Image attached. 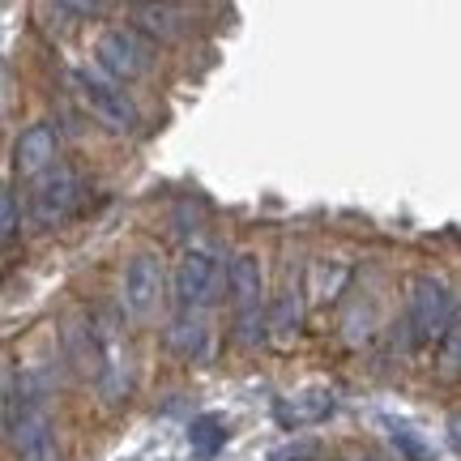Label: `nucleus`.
<instances>
[{
	"label": "nucleus",
	"instance_id": "f257e3e1",
	"mask_svg": "<svg viewBox=\"0 0 461 461\" xmlns=\"http://www.w3.org/2000/svg\"><path fill=\"white\" fill-rule=\"evenodd\" d=\"M77 86H82L86 107L99 115V124H107L112 132H132L141 124V115H137L132 99L124 95V86L112 82V77H103L99 68H82V73H77Z\"/></svg>",
	"mask_w": 461,
	"mask_h": 461
},
{
	"label": "nucleus",
	"instance_id": "f03ea898",
	"mask_svg": "<svg viewBox=\"0 0 461 461\" xmlns=\"http://www.w3.org/2000/svg\"><path fill=\"white\" fill-rule=\"evenodd\" d=\"M218 282H222V269H218L214 257L201 252V248H188L180 261H176V278H171L180 312H201L205 303H214Z\"/></svg>",
	"mask_w": 461,
	"mask_h": 461
},
{
	"label": "nucleus",
	"instance_id": "7ed1b4c3",
	"mask_svg": "<svg viewBox=\"0 0 461 461\" xmlns=\"http://www.w3.org/2000/svg\"><path fill=\"white\" fill-rule=\"evenodd\" d=\"M5 428H9V445L17 448L22 461H56V436H51V419L39 402H22L17 406H5Z\"/></svg>",
	"mask_w": 461,
	"mask_h": 461
},
{
	"label": "nucleus",
	"instance_id": "20e7f679",
	"mask_svg": "<svg viewBox=\"0 0 461 461\" xmlns=\"http://www.w3.org/2000/svg\"><path fill=\"white\" fill-rule=\"evenodd\" d=\"M95 56H99V68L112 77V82H132V77H141L149 68V43L141 39L137 31H129V26H115V31H103L99 48H95Z\"/></svg>",
	"mask_w": 461,
	"mask_h": 461
},
{
	"label": "nucleus",
	"instance_id": "39448f33",
	"mask_svg": "<svg viewBox=\"0 0 461 461\" xmlns=\"http://www.w3.org/2000/svg\"><path fill=\"white\" fill-rule=\"evenodd\" d=\"M453 299H448V286L440 278H419L411 291V338L419 346L431 342V338H445L448 325H453Z\"/></svg>",
	"mask_w": 461,
	"mask_h": 461
},
{
	"label": "nucleus",
	"instance_id": "423d86ee",
	"mask_svg": "<svg viewBox=\"0 0 461 461\" xmlns=\"http://www.w3.org/2000/svg\"><path fill=\"white\" fill-rule=\"evenodd\" d=\"M82 201V180L68 171V167H56L51 176L39 180L34 188V222L39 227H60Z\"/></svg>",
	"mask_w": 461,
	"mask_h": 461
},
{
	"label": "nucleus",
	"instance_id": "0eeeda50",
	"mask_svg": "<svg viewBox=\"0 0 461 461\" xmlns=\"http://www.w3.org/2000/svg\"><path fill=\"white\" fill-rule=\"evenodd\" d=\"M163 295V265L158 257H149V252H137L124 269V308L132 316H149L154 312V303Z\"/></svg>",
	"mask_w": 461,
	"mask_h": 461
},
{
	"label": "nucleus",
	"instance_id": "6e6552de",
	"mask_svg": "<svg viewBox=\"0 0 461 461\" xmlns=\"http://www.w3.org/2000/svg\"><path fill=\"white\" fill-rule=\"evenodd\" d=\"M14 163L22 176H43V171L56 163V132H51V124H31V129H22L17 149H14Z\"/></svg>",
	"mask_w": 461,
	"mask_h": 461
},
{
	"label": "nucleus",
	"instance_id": "1a4fd4ad",
	"mask_svg": "<svg viewBox=\"0 0 461 461\" xmlns=\"http://www.w3.org/2000/svg\"><path fill=\"white\" fill-rule=\"evenodd\" d=\"M230 295H235V312H261V261L252 252H240L227 269Z\"/></svg>",
	"mask_w": 461,
	"mask_h": 461
},
{
	"label": "nucleus",
	"instance_id": "9d476101",
	"mask_svg": "<svg viewBox=\"0 0 461 461\" xmlns=\"http://www.w3.org/2000/svg\"><path fill=\"white\" fill-rule=\"evenodd\" d=\"M132 17H137V26L146 34H158V39H176V34H184V17H188V9H180V5H137L132 9Z\"/></svg>",
	"mask_w": 461,
	"mask_h": 461
},
{
	"label": "nucleus",
	"instance_id": "9b49d317",
	"mask_svg": "<svg viewBox=\"0 0 461 461\" xmlns=\"http://www.w3.org/2000/svg\"><path fill=\"white\" fill-rule=\"evenodd\" d=\"M333 411V393L330 389H308V393H299L295 402H282L278 406V419L282 423H316V419H325Z\"/></svg>",
	"mask_w": 461,
	"mask_h": 461
},
{
	"label": "nucleus",
	"instance_id": "f8f14e48",
	"mask_svg": "<svg viewBox=\"0 0 461 461\" xmlns=\"http://www.w3.org/2000/svg\"><path fill=\"white\" fill-rule=\"evenodd\" d=\"M188 445H193V453H197L201 461L218 457V448L227 445V423H222L218 414H201V419H193V428H188Z\"/></svg>",
	"mask_w": 461,
	"mask_h": 461
},
{
	"label": "nucleus",
	"instance_id": "ddd939ff",
	"mask_svg": "<svg viewBox=\"0 0 461 461\" xmlns=\"http://www.w3.org/2000/svg\"><path fill=\"white\" fill-rule=\"evenodd\" d=\"M167 338H171V346H176L180 355L197 359L201 350H205V321H201V312H180Z\"/></svg>",
	"mask_w": 461,
	"mask_h": 461
},
{
	"label": "nucleus",
	"instance_id": "4468645a",
	"mask_svg": "<svg viewBox=\"0 0 461 461\" xmlns=\"http://www.w3.org/2000/svg\"><path fill=\"white\" fill-rule=\"evenodd\" d=\"M440 376H461V308L457 316H453V325H448V333L440 338Z\"/></svg>",
	"mask_w": 461,
	"mask_h": 461
},
{
	"label": "nucleus",
	"instance_id": "2eb2a0df",
	"mask_svg": "<svg viewBox=\"0 0 461 461\" xmlns=\"http://www.w3.org/2000/svg\"><path fill=\"white\" fill-rule=\"evenodd\" d=\"M389 440H393V445L402 448V453H406L411 461H431V448L423 445V440H419L411 428H402V423H389Z\"/></svg>",
	"mask_w": 461,
	"mask_h": 461
},
{
	"label": "nucleus",
	"instance_id": "dca6fc26",
	"mask_svg": "<svg viewBox=\"0 0 461 461\" xmlns=\"http://www.w3.org/2000/svg\"><path fill=\"white\" fill-rule=\"evenodd\" d=\"M295 325H299V299H295V295H282L278 308H274V330L291 333Z\"/></svg>",
	"mask_w": 461,
	"mask_h": 461
},
{
	"label": "nucleus",
	"instance_id": "f3484780",
	"mask_svg": "<svg viewBox=\"0 0 461 461\" xmlns=\"http://www.w3.org/2000/svg\"><path fill=\"white\" fill-rule=\"evenodd\" d=\"M0 235H5V240L17 235V193H9V188H5V197H0Z\"/></svg>",
	"mask_w": 461,
	"mask_h": 461
},
{
	"label": "nucleus",
	"instance_id": "a211bd4d",
	"mask_svg": "<svg viewBox=\"0 0 461 461\" xmlns=\"http://www.w3.org/2000/svg\"><path fill=\"white\" fill-rule=\"evenodd\" d=\"M312 453H316V445H312V440H299V445H282V448H278V453H274V457H269V461H308V457H312Z\"/></svg>",
	"mask_w": 461,
	"mask_h": 461
},
{
	"label": "nucleus",
	"instance_id": "6ab92c4d",
	"mask_svg": "<svg viewBox=\"0 0 461 461\" xmlns=\"http://www.w3.org/2000/svg\"><path fill=\"white\" fill-rule=\"evenodd\" d=\"M363 461H372V457H363Z\"/></svg>",
	"mask_w": 461,
	"mask_h": 461
}]
</instances>
